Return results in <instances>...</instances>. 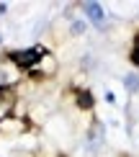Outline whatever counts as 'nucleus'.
I'll return each mask as SVG.
<instances>
[{"label": "nucleus", "instance_id": "f257e3e1", "mask_svg": "<svg viewBox=\"0 0 139 157\" xmlns=\"http://www.w3.org/2000/svg\"><path fill=\"white\" fill-rule=\"evenodd\" d=\"M49 54L46 47L41 44H34L29 49H13V52H5V62H10L16 70H23V72H31L34 67H39V62Z\"/></svg>", "mask_w": 139, "mask_h": 157}, {"label": "nucleus", "instance_id": "f03ea898", "mask_svg": "<svg viewBox=\"0 0 139 157\" xmlns=\"http://www.w3.org/2000/svg\"><path fill=\"white\" fill-rule=\"evenodd\" d=\"M29 132V119L23 116H5L0 121V136H18Z\"/></svg>", "mask_w": 139, "mask_h": 157}, {"label": "nucleus", "instance_id": "7ed1b4c3", "mask_svg": "<svg viewBox=\"0 0 139 157\" xmlns=\"http://www.w3.org/2000/svg\"><path fill=\"white\" fill-rule=\"evenodd\" d=\"M77 8H80L85 16H88V21H90V23H95L98 29L103 26V21H106V10H103V5H101V3H80Z\"/></svg>", "mask_w": 139, "mask_h": 157}, {"label": "nucleus", "instance_id": "20e7f679", "mask_svg": "<svg viewBox=\"0 0 139 157\" xmlns=\"http://www.w3.org/2000/svg\"><path fill=\"white\" fill-rule=\"evenodd\" d=\"M75 106L80 111H93L95 108V95L88 88H75Z\"/></svg>", "mask_w": 139, "mask_h": 157}, {"label": "nucleus", "instance_id": "39448f33", "mask_svg": "<svg viewBox=\"0 0 139 157\" xmlns=\"http://www.w3.org/2000/svg\"><path fill=\"white\" fill-rule=\"evenodd\" d=\"M124 88L129 90V95H137V93H139V75H137V72L126 75V77H124Z\"/></svg>", "mask_w": 139, "mask_h": 157}, {"label": "nucleus", "instance_id": "423d86ee", "mask_svg": "<svg viewBox=\"0 0 139 157\" xmlns=\"http://www.w3.org/2000/svg\"><path fill=\"white\" fill-rule=\"evenodd\" d=\"M129 62L134 64V67H139V31L134 34V39H131V52H129Z\"/></svg>", "mask_w": 139, "mask_h": 157}, {"label": "nucleus", "instance_id": "0eeeda50", "mask_svg": "<svg viewBox=\"0 0 139 157\" xmlns=\"http://www.w3.org/2000/svg\"><path fill=\"white\" fill-rule=\"evenodd\" d=\"M85 31H88V23H85L83 18H75V21L70 23V34H72V36H83Z\"/></svg>", "mask_w": 139, "mask_h": 157}, {"label": "nucleus", "instance_id": "6e6552de", "mask_svg": "<svg viewBox=\"0 0 139 157\" xmlns=\"http://www.w3.org/2000/svg\"><path fill=\"white\" fill-rule=\"evenodd\" d=\"M59 157H67V155H59Z\"/></svg>", "mask_w": 139, "mask_h": 157}, {"label": "nucleus", "instance_id": "1a4fd4ad", "mask_svg": "<svg viewBox=\"0 0 139 157\" xmlns=\"http://www.w3.org/2000/svg\"><path fill=\"white\" fill-rule=\"evenodd\" d=\"M124 157H129V155H124Z\"/></svg>", "mask_w": 139, "mask_h": 157}]
</instances>
